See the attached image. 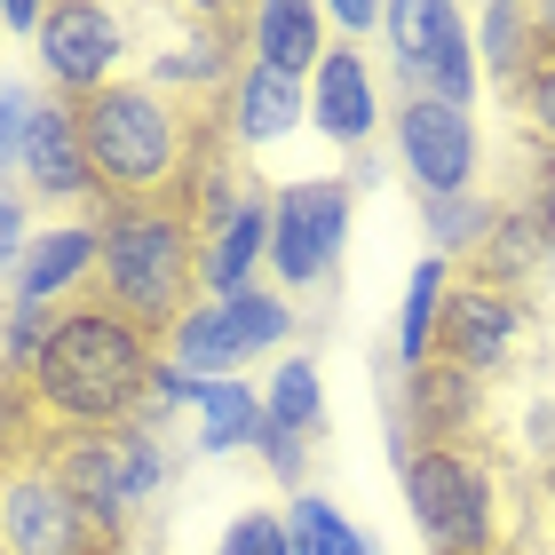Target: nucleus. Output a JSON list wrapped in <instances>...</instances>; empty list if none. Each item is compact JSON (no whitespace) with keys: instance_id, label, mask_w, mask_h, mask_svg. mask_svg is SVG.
<instances>
[{"instance_id":"1","label":"nucleus","mask_w":555,"mask_h":555,"mask_svg":"<svg viewBox=\"0 0 555 555\" xmlns=\"http://www.w3.org/2000/svg\"><path fill=\"white\" fill-rule=\"evenodd\" d=\"M198 112L183 95L151 88V80H112L72 104L95 175V207H151V198H183L191 151H198Z\"/></svg>"},{"instance_id":"2","label":"nucleus","mask_w":555,"mask_h":555,"mask_svg":"<svg viewBox=\"0 0 555 555\" xmlns=\"http://www.w3.org/2000/svg\"><path fill=\"white\" fill-rule=\"evenodd\" d=\"M104 262H95L88 301L128 318L135 334L167 341L191 318L198 286H207V238H198L191 198H151V207H112L104 222Z\"/></svg>"},{"instance_id":"3","label":"nucleus","mask_w":555,"mask_h":555,"mask_svg":"<svg viewBox=\"0 0 555 555\" xmlns=\"http://www.w3.org/2000/svg\"><path fill=\"white\" fill-rule=\"evenodd\" d=\"M151 373H159V341L95 301H72L33 358V397L48 428H135Z\"/></svg>"},{"instance_id":"4","label":"nucleus","mask_w":555,"mask_h":555,"mask_svg":"<svg viewBox=\"0 0 555 555\" xmlns=\"http://www.w3.org/2000/svg\"><path fill=\"white\" fill-rule=\"evenodd\" d=\"M40 461L80 500V516L95 524L104 547H128L135 508L167 485V452H159V437H143V428H48Z\"/></svg>"},{"instance_id":"5","label":"nucleus","mask_w":555,"mask_h":555,"mask_svg":"<svg viewBox=\"0 0 555 555\" xmlns=\"http://www.w3.org/2000/svg\"><path fill=\"white\" fill-rule=\"evenodd\" d=\"M405 500L428 555H500V485L476 444H421L405 461Z\"/></svg>"},{"instance_id":"6","label":"nucleus","mask_w":555,"mask_h":555,"mask_svg":"<svg viewBox=\"0 0 555 555\" xmlns=\"http://www.w3.org/2000/svg\"><path fill=\"white\" fill-rule=\"evenodd\" d=\"M389 56H397V95H437V104L468 112L476 95V40L461 9H444V0H405V9H389Z\"/></svg>"},{"instance_id":"7","label":"nucleus","mask_w":555,"mask_h":555,"mask_svg":"<svg viewBox=\"0 0 555 555\" xmlns=\"http://www.w3.org/2000/svg\"><path fill=\"white\" fill-rule=\"evenodd\" d=\"M341 231H349V183H294L270 198V270L278 286H318L334 278L341 255Z\"/></svg>"},{"instance_id":"8","label":"nucleus","mask_w":555,"mask_h":555,"mask_svg":"<svg viewBox=\"0 0 555 555\" xmlns=\"http://www.w3.org/2000/svg\"><path fill=\"white\" fill-rule=\"evenodd\" d=\"M0 547L9 555H95L104 540L80 516V500L48 476V461H24V468L0 476Z\"/></svg>"},{"instance_id":"9","label":"nucleus","mask_w":555,"mask_h":555,"mask_svg":"<svg viewBox=\"0 0 555 555\" xmlns=\"http://www.w3.org/2000/svg\"><path fill=\"white\" fill-rule=\"evenodd\" d=\"M516 341H524V294L485 286V278H468V270L452 278L444 318H437V358L476 373V382H492V373L516 358Z\"/></svg>"},{"instance_id":"10","label":"nucleus","mask_w":555,"mask_h":555,"mask_svg":"<svg viewBox=\"0 0 555 555\" xmlns=\"http://www.w3.org/2000/svg\"><path fill=\"white\" fill-rule=\"evenodd\" d=\"M397 159L421 183V198H461L476 175V119L437 95H397Z\"/></svg>"},{"instance_id":"11","label":"nucleus","mask_w":555,"mask_h":555,"mask_svg":"<svg viewBox=\"0 0 555 555\" xmlns=\"http://www.w3.org/2000/svg\"><path fill=\"white\" fill-rule=\"evenodd\" d=\"M119 56H128V40H119V9H95V0H64V9L40 16V64L56 95H95L119 80Z\"/></svg>"},{"instance_id":"12","label":"nucleus","mask_w":555,"mask_h":555,"mask_svg":"<svg viewBox=\"0 0 555 555\" xmlns=\"http://www.w3.org/2000/svg\"><path fill=\"white\" fill-rule=\"evenodd\" d=\"M24 175H33L40 198H95V175H88V143H80V119H72V95H40L33 135H24Z\"/></svg>"},{"instance_id":"13","label":"nucleus","mask_w":555,"mask_h":555,"mask_svg":"<svg viewBox=\"0 0 555 555\" xmlns=\"http://www.w3.org/2000/svg\"><path fill=\"white\" fill-rule=\"evenodd\" d=\"M301 112H310V88H301V80H286V72H270V64H255V56L238 64L231 95H222V128H231V143H238V151L278 143V135H286Z\"/></svg>"},{"instance_id":"14","label":"nucleus","mask_w":555,"mask_h":555,"mask_svg":"<svg viewBox=\"0 0 555 555\" xmlns=\"http://www.w3.org/2000/svg\"><path fill=\"white\" fill-rule=\"evenodd\" d=\"M310 119L334 143H365L373 119H382V88H373V64L358 48H325V64L310 72Z\"/></svg>"},{"instance_id":"15","label":"nucleus","mask_w":555,"mask_h":555,"mask_svg":"<svg viewBox=\"0 0 555 555\" xmlns=\"http://www.w3.org/2000/svg\"><path fill=\"white\" fill-rule=\"evenodd\" d=\"M95 262H104V231H40L33 246H24V262H16V301H56V294H72V301H88V286H95Z\"/></svg>"},{"instance_id":"16","label":"nucleus","mask_w":555,"mask_h":555,"mask_svg":"<svg viewBox=\"0 0 555 555\" xmlns=\"http://www.w3.org/2000/svg\"><path fill=\"white\" fill-rule=\"evenodd\" d=\"M255 64L286 72V80H310L325 64V16L301 9V0H270L255 9Z\"/></svg>"},{"instance_id":"17","label":"nucleus","mask_w":555,"mask_h":555,"mask_svg":"<svg viewBox=\"0 0 555 555\" xmlns=\"http://www.w3.org/2000/svg\"><path fill=\"white\" fill-rule=\"evenodd\" d=\"M476 64L500 80V95L516 104V88L532 80V64H540V24L532 9H516V0H492L485 16H476Z\"/></svg>"},{"instance_id":"18","label":"nucleus","mask_w":555,"mask_h":555,"mask_svg":"<svg viewBox=\"0 0 555 555\" xmlns=\"http://www.w3.org/2000/svg\"><path fill=\"white\" fill-rule=\"evenodd\" d=\"M547 262H555V255H547V231L532 222V207H500V231L485 238V255L461 262V270H468V278H485V286L524 294V278L547 270Z\"/></svg>"},{"instance_id":"19","label":"nucleus","mask_w":555,"mask_h":555,"mask_svg":"<svg viewBox=\"0 0 555 555\" xmlns=\"http://www.w3.org/2000/svg\"><path fill=\"white\" fill-rule=\"evenodd\" d=\"M262 255H270V198L255 191V198L238 207V222L207 246V294H215V301L246 294V286H255V262H262Z\"/></svg>"},{"instance_id":"20","label":"nucleus","mask_w":555,"mask_h":555,"mask_svg":"<svg viewBox=\"0 0 555 555\" xmlns=\"http://www.w3.org/2000/svg\"><path fill=\"white\" fill-rule=\"evenodd\" d=\"M191 413H198V444H207V452L255 444L262 421H270V405L246 382H191Z\"/></svg>"},{"instance_id":"21","label":"nucleus","mask_w":555,"mask_h":555,"mask_svg":"<svg viewBox=\"0 0 555 555\" xmlns=\"http://www.w3.org/2000/svg\"><path fill=\"white\" fill-rule=\"evenodd\" d=\"M444 294H452V262H421L413 286H405V318H397V373H421L437 358V318H444Z\"/></svg>"},{"instance_id":"22","label":"nucleus","mask_w":555,"mask_h":555,"mask_svg":"<svg viewBox=\"0 0 555 555\" xmlns=\"http://www.w3.org/2000/svg\"><path fill=\"white\" fill-rule=\"evenodd\" d=\"M421 222H428V246H444V262L452 255L476 262V255H485V238L500 231V198H476V191H461V198H421Z\"/></svg>"},{"instance_id":"23","label":"nucleus","mask_w":555,"mask_h":555,"mask_svg":"<svg viewBox=\"0 0 555 555\" xmlns=\"http://www.w3.org/2000/svg\"><path fill=\"white\" fill-rule=\"evenodd\" d=\"M40 444H48V421H40L33 373L0 358V476L24 468V461H40Z\"/></svg>"},{"instance_id":"24","label":"nucleus","mask_w":555,"mask_h":555,"mask_svg":"<svg viewBox=\"0 0 555 555\" xmlns=\"http://www.w3.org/2000/svg\"><path fill=\"white\" fill-rule=\"evenodd\" d=\"M286 540H294V555H373L358 524H349L334 500H318V492H294V508H286Z\"/></svg>"},{"instance_id":"25","label":"nucleus","mask_w":555,"mask_h":555,"mask_svg":"<svg viewBox=\"0 0 555 555\" xmlns=\"http://www.w3.org/2000/svg\"><path fill=\"white\" fill-rule=\"evenodd\" d=\"M270 421H286L294 437H310V428H325V389H318V365L310 358H286L270 382Z\"/></svg>"},{"instance_id":"26","label":"nucleus","mask_w":555,"mask_h":555,"mask_svg":"<svg viewBox=\"0 0 555 555\" xmlns=\"http://www.w3.org/2000/svg\"><path fill=\"white\" fill-rule=\"evenodd\" d=\"M222 310H231L238 341H246V358L294 334V301H286V294H262V286H246V294H231V301H222Z\"/></svg>"},{"instance_id":"27","label":"nucleus","mask_w":555,"mask_h":555,"mask_svg":"<svg viewBox=\"0 0 555 555\" xmlns=\"http://www.w3.org/2000/svg\"><path fill=\"white\" fill-rule=\"evenodd\" d=\"M48 334H56V310H40V301H16V294H9V310H0V358L33 373V358L48 349Z\"/></svg>"},{"instance_id":"28","label":"nucleus","mask_w":555,"mask_h":555,"mask_svg":"<svg viewBox=\"0 0 555 555\" xmlns=\"http://www.w3.org/2000/svg\"><path fill=\"white\" fill-rule=\"evenodd\" d=\"M516 112H524V128H532L547 151H555V48L540 40V64H532V80L516 88Z\"/></svg>"},{"instance_id":"29","label":"nucleus","mask_w":555,"mask_h":555,"mask_svg":"<svg viewBox=\"0 0 555 555\" xmlns=\"http://www.w3.org/2000/svg\"><path fill=\"white\" fill-rule=\"evenodd\" d=\"M215 555H294V540H286V516H270V508H246L231 532H222V547Z\"/></svg>"},{"instance_id":"30","label":"nucleus","mask_w":555,"mask_h":555,"mask_svg":"<svg viewBox=\"0 0 555 555\" xmlns=\"http://www.w3.org/2000/svg\"><path fill=\"white\" fill-rule=\"evenodd\" d=\"M255 452L270 461V476H278V485H301V468H310V437H294L286 421H262V437H255Z\"/></svg>"},{"instance_id":"31","label":"nucleus","mask_w":555,"mask_h":555,"mask_svg":"<svg viewBox=\"0 0 555 555\" xmlns=\"http://www.w3.org/2000/svg\"><path fill=\"white\" fill-rule=\"evenodd\" d=\"M33 112H40V95H24L16 80H0V167H24V135H33Z\"/></svg>"},{"instance_id":"32","label":"nucleus","mask_w":555,"mask_h":555,"mask_svg":"<svg viewBox=\"0 0 555 555\" xmlns=\"http://www.w3.org/2000/svg\"><path fill=\"white\" fill-rule=\"evenodd\" d=\"M532 222L547 231V255H555V151L540 159V183H532Z\"/></svg>"},{"instance_id":"33","label":"nucleus","mask_w":555,"mask_h":555,"mask_svg":"<svg viewBox=\"0 0 555 555\" xmlns=\"http://www.w3.org/2000/svg\"><path fill=\"white\" fill-rule=\"evenodd\" d=\"M9 262H24V207L0 191V270H9Z\"/></svg>"},{"instance_id":"34","label":"nucleus","mask_w":555,"mask_h":555,"mask_svg":"<svg viewBox=\"0 0 555 555\" xmlns=\"http://www.w3.org/2000/svg\"><path fill=\"white\" fill-rule=\"evenodd\" d=\"M382 16H389V9H365V0H341V9H334V24H341V33H373Z\"/></svg>"},{"instance_id":"35","label":"nucleus","mask_w":555,"mask_h":555,"mask_svg":"<svg viewBox=\"0 0 555 555\" xmlns=\"http://www.w3.org/2000/svg\"><path fill=\"white\" fill-rule=\"evenodd\" d=\"M40 16H48V9H33V0H9V9H0L9 33H40Z\"/></svg>"},{"instance_id":"36","label":"nucleus","mask_w":555,"mask_h":555,"mask_svg":"<svg viewBox=\"0 0 555 555\" xmlns=\"http://www.w3.org/2000/svg\"><path fill=\"white\" fill-rule=\"evenodd\" d=\"M532 24H540V40L555 48V0H540V9H532Z\"/></svg>"},{"instance_id":"37","label":"nucleus","mask_w":555,"mask_h":555,"mask_svg":"<svg viewBox=\"0 0 555 555\" xmlns=\"http://www.w3.org/2000/svg\"><path fill=\"white\" fill-rule=\"evenodd\" d=\"M547 524H555V492H547Z\"/></svg>"},{"instance_id":"38","label":"nucleus","mask_w":555,"mask_h":555,"mask_svg":"<svg viewBox=\"0 0 555 555\" xmlns=\"http://www.w3.org/2000/svg\"><path fill=\"white\" fill-rule=\"evenodd\" d=\"M95 555H119V547H95Z\"/></svg>"},{"instance_id":"39","label":"nucleus","mask_w":555,"mask_h":555,"mask_svg":"<svg viewBox=\"0 0 555 555\" xmlns=\"http://www.w3.org/2000/svg\"><path fill=\"white\" fill-rule=\"evenodd\" d=\"M500 555H524V547H500Z\"/></svg>"},{"instance_id":"40","label":"nucleus","mask_w":555,"mask_h":555,"mask_svg":"<svg viewBox=\"0 0 555 555\" xmlns=\"http://www.w3.org/2000/svg\"><path fill=\"white\" fill-rule=\"evenodd\" d=\"M0 555H9V547H0Z\"/></svg>"}]
</instances>
